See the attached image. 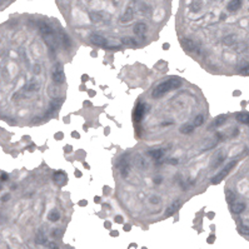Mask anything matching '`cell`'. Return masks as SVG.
Returning a JSON list of instances; mask_svg holds the SVG:
<instances>
[{
	"label": "cell",
	"mask_w": 249,
	"mask_h": 249,
	"mask_svg": "<svg viewBox=\"0 0 249 249\" xmlns=\"http://www.w3.org/2000/svg\"><path fill=\"white\" fill-rule=\"evenodd\" d=\"M180 85H181V80L179 78H169V79L162 81L160 84H158L154 88V90L151 91V97L153 98H160L164 94H167V93L180 88Z\"/></svg>",
	"instance_id": "6da1fadb"
},
{
	"label": "cell",
	"mask_w": 249,
	"mask_h": 249,
	"mask_svg": "<svg viewBox=\"0 0 249 249\" xmlns=\"http://www.w3.org/2000/svg\"><path fill=\"white\" fill-rule=\"evenodd\" d=\"M53 80L56 84H63L65 81V74H64V68L60 63L54 65L53 69Z\"/></svg>",
	"instance_id": "7a4b0ae2"
},
{
	"label": "cell",
	"mask_w": 249,
	"mask_h": 249,
	"mask_svg": "<svg viewBox=\"0 0 249 249\" xmlns=\"http://www.w3.org/2000/svg\"><path fill=\"white\" fill-rule=\"evenodd\" d=\"M235 165H237V160L230 162V163H229V164H228V165H227V167H225L221 173H218V174L212 179V183H213V184H219V183H221V181H222V180L228 175V173H229V172H230Z\"/></svg>",
	"instance_id": "3957f363"
},
{
	"label": "cell",
	"mask_w": 249,
	"mask_h": 249,
	"mask_svg": "<svg viewBox=\"0 0 249 249\" xmlns=\"http://www.w3.org/2000/svg\"><path fill=\"white\" fill-rule=\"evenodd\" d=\"M148 107H149V105H146V104H144V103H139V104L135 107V109H134V111H133V119H134V121H140V120L143 119L145 111L149 109Z\"/></svg>",
	"instance_id": "277c9868"
},
{
	"label": "cell",
	"mask_w": 249,
	"mask_h": 249,
	"mask_svg": "<svg viewBox=\"0 0 249 249\" xmlns=\"http://www.w3.org/2000/svg\"><path fill=\"white\" fill-rule=\"evenodd\" d=\"M90 42L94 44V45H97V46H104V45L108 44V40H107L104 37L99 35V34H93V35L90 37Z\"/></svg>",
	"instance_id": "5b68a950"
},
{
	"label": "cell",
	"mask_w": 249,
	"mask_h": 249,
	"mask_svg": "<svg viewBox=\"0 0 249 249\" xmlns=\"http://www.w3.org/2000/svg\"><path fill=\"white\" fill-rule=\"evenodd\" d=\"M134 34H137V35H139V37H143L145 33H146V30H148V26H146V24H144V23H137L135 25H134Z\"/></svg>",
	"instance_id": "8992f818"
},
{
	"label": "cell",
	"mask_w": 249,
	"mask_h": 249,
	"mask_svg": "<svg viewBox=\"0 0 249 249\" xmlns=\"http://www.w3.org/2000/svg\"><path fill=\"white\" fill-rule=\"evenodd\" d=\"M180 44H181V46H183L185 50H188V51L195 50V48H197L195 42H193L192 39H181V40H180Z\"/></svg>",
	"instance_id": "52a82bcc"
},
{
	"label": "cell",
	"mask_w": 249,
	"mask_h": 249,
	"mask_svg": "<svg viewBox=\"0 0 249 249\" xmlns=\"http://www.w3.org/2000/svg\"><path fill=\"white\" fill-rule=\"evenodd\" d=\"M54 180H55V183L59 184V185H64L68 179H67V175L64 174V172L59 170V172H55V173H54Z\"/></svg>",
	"instance_id": "ba28073f"
},
{
	"label": "cell",
	"mask_w": 249,
	"mask_h": 249,
	"mask_svg": "<svg viewBox=\"0 0 249 249\" xmlns=\"http://www.w3.org/2000/svg\"><path fill=\"white\" fill-rule=\"evenodd\" d=\"M164 153H165V149H154V150H150L149 151V155L153 158V159H162L164 157Z\"/></svg>",
	"instance_id": "9c48e42d"
},
{
	"label": "cell",
	"mask_w": 249,
	"mask_h": 249,
	"mask_svg": "<svg viewBox=\"0 0 249 249\" xmlns=\"http://www.w3.org/2000/svg\"><path fill=\"white\" fill-rule=\"evenodd\" d=\"M180 204H181V202L180 200H175L167 210H165V216H170V215H173L177 210H178V208L180 207Z\"/></svg>",
	"instance_id": "30bf717a"
},
{
	"label": "cell",
	"mask_w": 249,
	"mask_h": 249,
	"mask_svg": "<svg viewBox=\"0 0 249 249\" xmlns=\"http://www.w3.org/2000/svg\"><path fill=\"white\" fill-rule=\"evenodd\" d=\"M240 7H242V0H230L227 8L229 11H237L238 9H240Z\"/></svg>",
	"instance_id": "8fae6325"
},
{
	"label": "cell",
	"mask_w": 249,
	"mask_h": 249,
	"mask_svg": "<svg viewBox=\"0 0 249 249\" xmlns=\"http://www.w3.org/2000/svg\"><path fill=\"white\" fill-rule=\"evenodd\" d=\"M230 209H232V212L233 213H235V214H240L244 209H245V204L244 203H232V205H230Z\"/></svg>",
	"instance_id": "7c38bea8"
},
{
	"label": "cell",
	"mask_w": 249,
	"mask_h": 249,
	"mask_svg": "<svg viewBox=\"0 0 249 249\" xmlns=\"http://www.w3.org/2000/svg\"><path fill=\"white\" fill-rule=\"evenodd\" d=\"M235 119H237L239 123L249 124V113H237V114H235Z\"/></svg>",
	"instance_id": "4fadbf2b"
},
{
	"label": "cell",
	"mask_w": 249,
	"mask_h": 249,
	"mask_svg": "<svg viewBox=\"0 0 249 249\" xmlns=\"http://www.w3.org/2000/svg\"><path fill=\"white\" fill-rule=\"evenodd\" d=\"M132 19H133V9H132V8H128V9L125 10V13H124V15L121 16L120 21H121V23H129Z\"/></svg>",
	"instance_id": "5bb4252c"
},
{
	"label": "cell",
	"mask_w": 249,
	"mask_h": 249,
	"mask_svg": "<svg viewBox=\"0 0 249 249\" xmlns=\"http://www.w3.org/2000/svg\"><path fill=\"white\" fill-rule=\"evenodd\" d=\"M48 219H49L50 222H56V221H59V219H60V214H59V212H58L56 209H53V210L48 214Z\"/></svg>",
	"instance_id": "9a60e30c"
},
{
	"label": "cell",
	"mask_w": 249,
	"mask_h": 249,
	"mask_svg": "<svg viewBox=\"0 0 249 249\" xmlns=\"http://www.w3.org/2000/svg\"><path fill=\"white\" fill-rule=\"evenodd\" d=\"M215 159L212 162V168H216L218 165H219L223 160H224V155H223V153H219V154H218V155H215Z\"/></svg>",
	"instance_id": "2e32d148"
},
{
	"label": "cell",
	"mask_w": 249,
	"mask_h": 249,
	"mask_svg": "<svg viewBox=\"0 0 249 249\" xmlns=\"http://www.w3.org/2000/svg\"><path fill=\"white\" fill-rule=\"evenodd\" d=\"M35 242H37L38 244H46V243H48V242H46V237H45V234L43 233V230H39V233L37 234Z\"/></svg>",
	"instance_id": "e0dca14e"
},
{
	"label": "cell",
	"mask_w": 249,
	"mask_h": 249,
	"mask_svg": "<svg viewBox=\"0 0 249 249\" xmlns=\"http://www.w3.org/2000/svg\"><path fill=\"white\" fill-rule=\"evenodd\" d=\"M194 130V127L190 125V124H184V125L180 127V133L183 134H190Z\"/></svg>",
	"instance_id": "ac0fdd59"
},
{
	"label": "cell",
	"mask_w": 249,
	"mask_h": 249,
	"mask_svg": "<svg viewBox=\"0 0 249 249\" xmlns=\"http://www.w3.org/2000/svg\"><path fill=\"white\" fill-rule=\"evenodd\" d=\"M121 43L125 44V45H128V46H135V45H137V42H135L133 38H123V39H121Z\"/></svg>",
	"instance_id": "d6986e66"
},
{
	"label": "cell",
	"mask_w": 249,
	"mask_h": 249,
	"mask_svg": "<svg viewBox=\"0 0 249 249\" xmlns=\"http://www.w3.org/2000/svg\"><path fill=\"white\" fill-rule=\"evenodd\" d=\"M225 120H227V116H225V115H221V116H218V118L214 120V125H215V127H221V125H222V124H223Z\"/></svg>",
	"instance_id": "ffe728a7"
},
{
	"label": "cell",
	"mask_w": 249,
	"mask_h": 249,
	"mask_svg": "<svg viewBox=\"0 0 249 249\" xmlns=\"http://www.w3.org/2000/svg\"><path fill=\"white\" fill-rule=\"evenodd\" d=\"M204 121V116L203 115H197V118L194 119V127H200Z\"/></svg>",
	"instance_id": "44dd1931"
},
{
	"label": "cell",
	"mask_w": 249,
	"mask_h": 249,
	"mask_svg": "<svg viewBox=\"0 0 249 249\" xmlns=\"http://www.w3.org/2000/svg\"><path fill=\"white\" fill-rule=\"evenodd\" d=\"M225 195H227V202H228V203H233V202L235 200V195H234V193H233V192L227 190Z\"/></svg>",
	"instance_id": "7402d4cb"
},
{
	"label": "cell",
	"mask_w": 249,
	"mask_h": 249,
	"mask_svg": "<svg viewBox=\"0 0 249 249\" xmlns=\"http://www.w3.org/2000/svg\"><path fill=\"white\" fill-rule=\"evenodd\" d=\"M239 233L243 235H249V227L247 225H240L239 227Z\"/></svg>",
	"instance_id": "603a6c76"
},
{
	"label": "cell",
	"mask_w": 249,
	"mask_h": 249,
	"mask_svg": "<svg viewBox=\"0 0 249 249\" xmlns=\"http://www.w3.org/2000/svg\"><path fill=\"white\" fill-rule=\"evenodd\" d=\"M61 235H63V230H60V229H54L53 230V237L54 238H61Z\"/></svg>",
	"instance_id": "cb8c5ba5"
},
{
	"label": "cell",
	"mask_w": 249,
	"mask_h": 249,
	"mask_svg": "<svg viewBox=\"0 0 249 249\" xmlns=\"http://www.w3.org/2000/svg\"><path fill=\"white\" fill-rule=\"evenodd\" d=\"M46 245H48L49 249H60V248L56 245V243H54V242H49V243H46Z\"/></svg>",
	"instance_id": "d4e9b609"
},
{
	"label": "cell",
	"mask_w": 249,
	"mask_h": 249,
	"mask_svg": "<svg viewBox=\"0 0 249 249\" xmlns=\"http://www.w3.org/2000/svg\"><path fill=\"white\" fill-rule=\"evenodd\" d=\"M159 202H160V199H159L158 197H151V198H150V203H153V204L159 203Z\"/></svg>",
	"instance_id": "484cf974"
},
{
	"label": "cell",
	"mask_w": 249,
	"mask_h": 249,
	"mask_svg": "<svg viewBox=\"0 0 249 249\" xmlns=\"http://www.w3.org/2000/svg\"><path fill=\"white\" fill-rule=\"evenodd\" d=\"M114 221H115V222H116V223H119V224H121V223H123V216H121V215H116V216H115V219H114Z\"/></svg>",
	"instance_id": "4316f807"
},
{
	"label": "cell",
	"mask_w": 249,
	"mask_h": 249,
	"mask_svg": "<svg viewBox=\"0 0 249 249\" xmlns=\"http://www.w3.org/2000/svg\"><path fill=\"white\" fill-rule=\"evenodd\" d=\"M214 239H215V237H214V235L212 234V235H210V237H209V238L207 239V242H208L209 244H213V243H214Z\"/></svg>",
	"instance_id": "83f0119b"
},
{
	"label": "cell",
	"mask_w": 249,
	"mask_h": 249,
	"mask_svg": "<svg viewBox=\"0 0 249 249\" xmlns=\"http://www.w3.org/2000/svg\"><path fill=\"white\" fill-rule=\"evenodd\" d=\"M55 138H56L58 140H61V139H63V133H61V132L56 133V134H55Z\"/></svg>",
	"instance_id": "f1b7e54d"
},
{
	"label": "cell",
	"mask_w": 249,
	"mask_h": 249,
	"mask_svg": "<svg viewBox=\"0 0 249 249\" xmlns=\"http://www.w3.org/2000/svg\"><path fill=\"white\" fill-rule=\"evenodd\" d=\"M130 229H132L130 224H125V225H124V230H125V232H130Z\"/></svg>",
	"instance_id": "f546056e"
},
{
	"label": "cell",
	"mask_w": 249,
	"mask_h": 249,
	"mask_svg": "<svg viewBox=\"0 0 249 249\" xmlns=\"http://www.w3.org/2000/svg\"><path fill=\"white\" fill-rule=\"evenodd\" d=\"M0 180H8V174H2V175H0Z\"/></svg>",
	"instance_id": "4dcf8cb0"
},
{
	"label": "cell",
	"mask_w": 249,
	"mask_h": 249,
	"mask_svg": "<svg viewBox=\"0 0 249 249\" xmlns=\"http://www.w3.org/2000/svg\"><path fill=\"white\" fill-rule=\"evenodd\" d=\"M167 163H169V164H177L178 159H169V160H167Z\"/></svg>",
	"instance_id": "1f68e13d"
},
{
	"label": "cell",
	"mask_w": 249,
	"mask_h": 249,
	"mask_svg": "<svg viewBox=\"0 0 249 249\" xmlns=\"http://www.w3.org/2000/svg\"><path fill=\"white\" fill-rule=\"evenodd\" d=\"M9 199H10V194H5V195L2 198L3 202H7V200H9Z\"/></svg>",
	"instance_id": "d6a6232c"
},
{
	"label": "cell",
	"mask_w": 249,
	"mask_h": 249,
	"mask_svg": "<svg viewBox=\"0 0 249 249\" xmlns=\"http://www.w3.org/2000/svg\"><path fill=\"white\" fill-rule=\"evenodd\" d=\"M104 227H105V228H107V229H110V228H111V223H110V222H108V221H107V222H105V223H104Z\"/></svg>",
	"instance_id": "836d02e7"
},
{
	"label": "cell",
	"mask_w": 249,
	"mask_h": 249,
	"mask_svg": "<svg viewBox=\"0 0 249 249\" xmlns=\"http://www.w3.org/2000/svg\"><path fill=\"white\" fill-rule=\"evenodd\" d=\"M110 235H111V237H118L119 233H118L116 230H111V232H110Z\"/></svg>",
	"instance_id": "e575fe53"
},
{
	"label": "cell",
	"mask_w": 249,
	"mask_h": 249,
	"mask_svg": "<svg viewBox=\"0 0 249 249\" xmlns=\"http://www.w3.org/2000/svg\"><path fill=\"white\" fill-rule=\"evenodd\" d=\"M72 150H73V149H72V146H70V145H67V146H65V151H67V153H70Z\"/></svg>",
	"instance_id": "d590c367"
},
{
	"label": "cell",
	"mask_w": 249,
	"mask_h": 249,
	"mask_svg": "<svg viewBox=\"0 0 249 249\" xmlns=\"http://www.w3.org/2000/svg\"><path fill=\"white\" fill-rule=\"evenodd\" d=\"M75 175H76L78 178H80V177H81V172H80V170H75Z\"/></svg>",
	"instance_id": "8d00e7d4"
},
{
	"label": "cell",
	"mask_w": 249,
	"mask_h": 249,
	"mask_svg": "<svg viewBox=\"0 0 249 249\" xmlns=\"http://www.w3.org/2000/svg\"><path fill=\"white\" fill-rule=\"evenodd\" d=\"M79 205H81V207H83V205H86V200H80V202H79Z\"/></svg>",
	"instance_id": "74e56055"
},
{
	"label": "cell",
	"mask_w": 249,
	"mask_h": 249,
	"mask_svg": "<svg viewBox=\"0 0 249 249\" xmlns=\"http://www.w3.org/2000/svg\"><path fill=\"white\" fill-rule=\"evenodd\" d=\"M154 181H155V183H160V181H162V178H154Z\"/></svg>",
	"instance_id": "f35d334b"
},
{
	"label": "cell",
	"mask_w": 249,
	"mask_h": 249,
	"mask_svg": "<svg viewBox=\"0 0 249 249\" xmlns=\"http://www.w3.org/2000/svg\"><path fill=\"white\" fill-rule=\"evenodd\" d=\"M163 49H164V50H167V49H169V44H168V43H165V44H164V45H163Z\"/></svg>",
	"instance_id": "ab89813d"
},
{
	"label": "cell",
	"mask_w": 249,
	"mask_h": 249,
	"mask_svg": "<svg viewBox=\"0 0 249 249\" xmlns=\"http://www.w3.org/2000/svg\"><path fill=\"white\" fill-rule=\"evenodd\" d=\"M72 135H73L74 138H79V134H78L76 132H73V133H72Z\"/></svg>",
	"instance_id": "60d3db41"
},
{
	"label": "cell",
	"mask_w": 249,
	"mask_h": 249,
	"mask_svg": "<svg viewBox=\"0 0 249 249\" xmlns=\"http://www.w3.org/2000/svg\"><path fill=\"white\" fill-rule=\"evenodd\" d=\"M94 202H95V203H100V197H95V198H94Z\"/></svg>",
	"instance_id": "b9f144b4"
},
{
	"label": "cell",
	"mask_w": 249,
	"mask_h": 249,
	"mask_svg": "<svg viewBox=\"0 0 249 249\" xmlns=\"http://www.w3.org/2000/svg\"><path fill=\"white\" fill-rule=\"evenodd\" d=\"M94 94H95L94 90H89V95H94Z\"/></svg>",
	"instance_id": "7bdbcfd3"
},
{
	"label": "cell",
	"mask_w": 249,
	"mask_h": 249,
	"mask_svg": "<svg viewBox=\"0 0 249 249\" xmlns=\"http://www.w3.org/2000/svg\"><path fill=\"white\" fill-rule=\"evenodd\" d=\"M81 80H83V81H85V80H88V75H83V78H81Z\"/></svg>",
	"instance_id": "ee69618b"
},
{
	"label": "cell",
	"mask_w": 249,
	"mask_h": 249,
	"mask_svg": "<svg viewBox=\"0 0 249 249\" xmlns=\"http://www.w3.org/2000/svg\"><path fill=\"white\" fill-rule=\"evenodd\" d=\"M84 104H85V105H88V107H91V103H90V102H85Z\"/></svg>",
	"instance_id": "f6af8a7d"
},
{
	"label": "cell",
	"mask_w": 249,
	"mask_h": 249,
	"mask_svg": "<svg viewBox=\"0 0 249 249\" xmlns=\"http://www.w3.org/2000/svg\"><path fill=\"white\" fill-rule=\"evenodd\" d=\"M84 167H85V168H86V169H89V168H90V167H89V165H88V164H86V163H84Z\"/></svg>",
	"instance_id": "bcb514c9"
},
{
	"label": "cell",
	"mask_w": 249,
	"mask_h": 249,
	"mask_svg": "<svg viewBox=\"0 0 249 249\" xmlns=\"http://www.w3.org/2000/svg\"><path fill=\"white\" fill-rule=\"evenodd\" d=\"M142 249H146V248H142Z\"/></svg>",
	"instance_id": "7dc6e473"
}]
</instances>
